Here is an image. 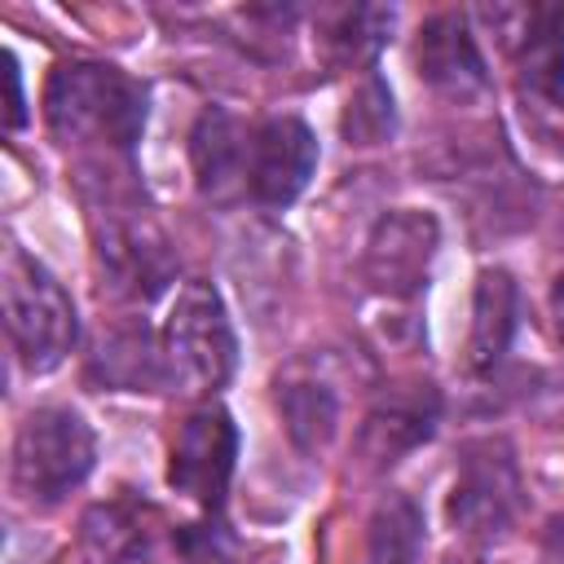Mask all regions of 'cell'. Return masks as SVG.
Segmentation results:
<instances>
[{
	"mask_svg": "<svg viewBox=\"0 0 564 564\" xmlns=\"http://www.w3.org/2000/svg\"><path fill=\"white\" fill-rule=\"evenodd\" d=\"M441 247V225L423 207H392L375 220L361 256V273L383 300H414L427 286Z\"/></svg>",
	"mask_w": 564,
	"mask_h": 564,
	"instance_id": "obj_9",
	"label": "cell"
},
{
	"mask_svg": "<svg viewBox=\"0 0 564 564\" xmlns=\"http://www.w3.org/2000/svg\"><path fill=\"white\" fill-rule=\"evenodd\" d=\"M88 375L101 388H123V392H145V388H167L163 375V348L150 335L145 322H123L101 330L93 357H88Z\"/></svg>",
	"mask_w": 564,
	"mask_h": 564,
	"instance_id": "obj_16",
	"label": "cell"
},
{
	"mask_svg": "<svg viewBox=\"0 0 564 564\" xmlns=\"http://www.w3.org/2000/svg\"><path fill=\"white\" fill-rule=\"evenodd\" d=\"M441 419V397L432 383H401L388 388L361 419L357 427V458L375 471L401 463L414 445H423L432 436Z\"/></svg>",
	"mask_w": 564,
	"mask_h": 564,
	"instance_id": "obj_12",
	"label": "cell"
},
{
	"mask_svg": "<svg viewBox=\"0 0 564 564\" xmlns=\"http://www.w3.org/2000/svg\"><path fill=\"white\" fill-rule=\"evenodd\" d=\"M247 159H251V132L225 106H207L189 132V163L203 198L234 203L238 194H247Z\"/></svg>",
	"mask_w": 564,
	"mask_h": 564,
	"instance_id": "obj_14",
	"label": "cell"
},
{
	"mask_svg": "<svg viewBox=\"0 0 564 564\" xmlns=\"http://www.w3.org/2000/svg\"><path fill=\"white\" fill-rule=\"evenodd\" d=\"M524 507V476L516 449L502 436H480L458 449L449 485V524L467 538H498Z\"/></svg>",
	"mask_w": 564,
	"mask_h": 564,
	"instance_id": "obj_7",
	"label": "cell"
},
{
	"mask_svg": "<svg viewBox=\"0 0 564 564\" xmlns=\"http://www.w3.org/2000/svg\"><path fill=\"white\" fill-rule=\"evenodd\" d=\"M4 326L18 361L31 375H48L53 366H62L79 335L70 295L22 247H9L4 256Z\"/></svg>",
	"mask_w": 564,
	"mask_h": 564,
	"instance_id": "obj_5",
	"label": "cell"
},
{
	"mask_svg": "<svg viewBox=\"0 0 564 564\" xmlns=\"http://www.w3.org/2000/svg\"><path fill=\"white\" fill-rule=\"evenodd\" d=\"M4 79H9V128H22V75H18V57L4 53Z\"/></svg>",
	"mask_w": 564,
	"mask_h": 564,
	"instance_id": "obj_21",
	"label": "cell"
},
{
	"mask_svg": "<svg viewBox=\"0 0 564 564\" xmlns=\"http://www.w3.org/2000/svg\"><path fill=\"white\" fill-rule=\"evenodd\" d=\"M84 546L97 564H181L185 542L167 533L159 511L132 502H101L84 516Z\"/></svg>",
	"mask_w": 564,
	"mask_h": 564,
	"instance_id": "obj_13",
	"label": "cell"
},
{
	"mask_svg": "<svg viewBox=\"0 0 564 564\" xmlns=\"http://www.w3.org/2000/svg\"><path fill=\"white\" fill-rule=\"evenodd\" d=\"M93 256L101 291L119 304H150L176 278L167 234L145 212H106L93 225Z\"/></svg>",
	"mask_w": 564,
	"mask_h": 564,
	"instance_id": "obj_6",
	"label": "cell"
},
{
	"mask_svg": "<svg viewBox=\"0 0 564 564\" xmlns=\"http://www.w3.org/2000/svg\"><path fill=\"white\" fill-rule=\"evenodd\" d=\"M516 313H520V291L507 269H485L476 278L471 295V330H467V366L476 375H489L516 335Z\"/></svg>",
	"mask_w": 564,
	"mask_h": 564,
	"instance_id": "obj_17",
	"label": "cell"
},
{
	"mask_svg": "<svg viewBox=\"0 0 564 564\" xmlns=\"http://www.w3.org/2000/svg\"><path fill=\"white\" fill-rule=\"evenodd\" d=\"M44 123L57 145L132 159L145 128V88L110 62H62L44 88Z\"/></svg>",
	"mask_w": 564,
	"mask_h": 564,
	"instance_id": "obj_1",
	"label": "cell"
},
{
	"mask_svg": "<svg viewBox=\"0 0 564 564\" xmlns=\"http://www.w3.org/2000/svg\"><path fill=\"white\" fill-rule=\"evenodd\" d=\"M542 564H564V511L551 516L542 529Z\"/></svg>",
	"mask_w": 564,
	"mask_h": 564,
	"instance_id": "obj_22",
	"label": "cell"
},
{
	"mask_svg": "<svg viewBox=\"0 0 564 564\" xmlns=\"http://www.w3.org/2000/svg\"><path fill=\"white\" fill-rule=\"evenodd\" d=\"M317 167V137L300 115H273L251 128L247 194L264 207H291Z\"/></svg>",
	"mask_w": 564,
	"mask_h": 564,
	"instance_id": "obj_10",
	"label": "cell"
},
{
	"mask_svg": "<svg viewBox=\"0 0 564 564\" xmlns=\"http://www.w3.org/2000/svg\"><path fill=\"white\" fill-rule=\"evenodd\" d=\"M423 546V511L405 494L379 498L370 516V560L375 564H414Z\"/></svg>",
	"mask_w": 564,
	"mask_h": 564,
	"instance_id": "obj_19",
	"label": "cell"
},
{
	"mask_svg": "<svg viewBox=\"0 0 564 564\" xmlns=\"http://www.w3.org/2000/svg\"><path fill=\"white\" fill-rule=\"evenodd\" d=\"M273 401H278V414H282V427L286 436L295 441V449L304 454H322L330 441H335V427H339V397L335 388L304 370V366H291L273 379Z\"/></svg>",
	"mask_w": 564,
	"mask_h": 564,
	"instance_id": "obj_15",
	"label": "cell"
},
{
	"mask_svg": "<svg viewBox=\"0 0 564 564\" xmlns=\"http://www.w3.org/2000/svg\"><path fill=\"white\" fill-rule=\"evenodd\" d=\"M159 348H163L167 388L185 397H212L216 388H225L238 361V339H234L225 300L212 282L194 278L176 291L167 322L159 330Z\"/></svg>",
	"mask_w": 564,
	"mask_h": 564,
	"instance_id": "obj_2",
	"label": "cell"
},
{
	"mask_svg": "<svg viewBox=\"0 0 564 564\" xmlns=\"http://www.w3.org/2000/svg\"><path fill=\"white\" fill-rule=\"evenodd\" d=\"M392 132H397L392 93L379 75H366L344 106V137H348V145H383Z\"/></svg>",
	"mask_w": 564,
	"mask_h": 564,
	"instance_id": "obj_20",
	"label": "cell"
},
{
	"mask_svg": "<svg viewBox=\"0 0 564 564\" xmlns=\"http://www.w3.org/2000/svg\"><path fill=\"white\" fill-rule=\"evenodd\" d=\"M489 18L507 31L524 123L564 145V4H516Z\"/></svg>",
	"mask_w": 564,
	"mask_h": 564,
	"instance_id": "obj_4",
	"label": "cell"
},
{
	"mask_svg": "<svg viewBox=\"0 0 564 564\" xmlns=\"http://www.w3.org/2000/svg\"><path fill=\"white\" fill-rule=\"evenodd\" d=\"M414 70L432 93H441L449 101H471L489 88L485 53H480V44H476V35L458 9H441L419 26Z\"/></svg>",
	"mask_w": 564,
	"mask_h": 564,
	"instance_id": "obj_11",
	"label": "cell"
},
{
	"mask_svg": "<svg viewBox=\"0 0 564 564\" xmlns=\"http://www.w3.org/2000/svg\"><path fill=\"white\" fill-rule=\"evenodd\" d=\"M392 31V9L383 4H344L322 18V48L330 66H366L379 57Z\"/></svg>",
	"mask_w": 564,
	"mask_h": 564,
	"instance_id": "obj_18",
	"label": "cell"
},
{
	"mask_svg": "<svg viewBox=\"0 0 564 564\" xmlns=\"http://www.w3.org/2000/svg\"><path fill=\"white\" fill-rule=\"evenodd\" d=\"M238 463V427L225 405L207 401L189 410L176 427L172 454H167V485L198 502L203 511H220L229 480Z\"/></svg>",
	"mask_w": 564,
	"mask_h": 564,
	"instance_id": "obj_8",
	"label": "cell"
},
{
	"mask_svg": "<svg viewBox=\"0 0 564 564\" xmlns=\"http://www.w3.org/2000/svg\"><path fill=\"white\" fill-rule=\"evenodd\" d=\"M551 317H555V335L564 339V269L551 282Z\"/></svg>",
	"mask_w": 564,
	"mask_h": 564,
	"instance_id": "obj_23",
	"label": "cell"
},
{
	"mask_svg": "<svg viewBox=\"0 0 564 564\" xmlns=\"http://www.w3.org/2000/svg\"><path fill=\"white\" fill-rule=\"evenodd\" d=\"M97 463V436L70 405H40L13 436V489L31 507H57Z\"/></svg>",
	"mask_w": 564,
	"mask_h": 564,
	"instance_id": "obj_3",
	"label": "cell"
}]
</instances>
